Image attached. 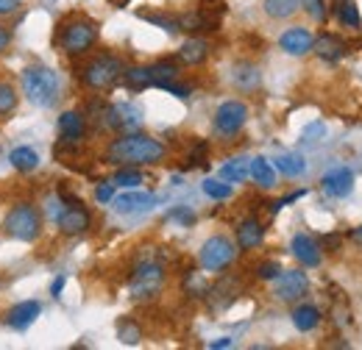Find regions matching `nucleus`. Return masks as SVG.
<instances>
[{"label": "nucleus", "mask_w": 362, "mask_h": 350, "mask_svg": "<svg viewBox=\"0 0 362 350\" xmlns=\"http://www.w3.org/2000/svg\"><path fill=\"white\" fill-rule=\"evenodd\" d=\"M106 159L117 167H145V164H159L165 159V145L153 136L145 133H123L117 136L109 150Z\"/></svg>", "instance_id": "1"}, {"label": "nucleus", "mask_w": 362, "mask_h": 350, "mask_svg": "<svg viewBox=\"0 0 362 350\" xmlns=\"http://www.w3.org/2000/svg\"><path fill=\"white\" fill-rule=\"evenodd\" d=\"M20 84H23L25 97L40 109H50L59 100V76L50 67H42V64L25 67Z\"/></svg>", "instance_id": "2"}, {"label": "nucleus", "mask_w": 362, "mask_h": 350, "mask_svg": "<svg viewBox=\"0 0 362 350\" xmlns=\"http://www.w3.org/2000/svg\"><path fill=\"white\" fill-rule=\"evenodd\" d=\"M165 286V267L156 259H145L134 267L132 278H129V295L136 303H148L153 301Z\"/></svg>", "instance_id": "3"}, {"label": "nucleus", "mask_w": 362, "mask_h": 350, "mask_svg": "<svg viewBox=\"0 0 362 350\" xmlns=\"http://www.w3.org/2000/svg\"><path fill=\"white\" fill-rule=\"evenodd\" d=\"M3 231L11 236V239H20V242H34L40 239L42 234V215L37 212V206L31 203H17L6 219H3Z\"/></svg>", "instance_id": "4"}, {"label": "nucleus", "mask_w": 362, "mask_h": 350, "mask_svg": "<svg viewBox=\"0 0 362 350\" xmlns=\"http://www.w3.org/2000/svg\"><path fill=\"white\" fill-rule=\"evenodd\" d=\"M123 70L126 67L117 56L103 53V56H95L92 61H87V67L81 70V81L95 92H103V89L115 87L123 78Z\"/></svg>", "instance_id": "5"}, {"label": "nucleus", "mask_w": 362, "mask_h": 350, "mask_svg": "<svg viewBox=\"0 0 362 350\" xmlns=\"http://www.w3.org/2000/svg\"><path fill=\"white\" fill-rule=\"evenodd\" d=\"M59 47L67 53V56H81L87 53L92 44L98 42V28L90 20H70L59 28V37H56Z\"/></svg>", "instance_id": "6"}, {"label": "nucleus", "mask_w": 362, "mask_h": 350, "mask_svg": "<svg viewBox=\"0 0 362 350\" xmlns=\"http://www.w3.org/2000/svg\"><path fill=\"white\" fill-rule=\"evenodd\" d=\"M237 251H234V242L228 236H209L204 245H201V253H198V262L204 270H212V272H221L226 270L228 264L234 262Z\"/></svg>", "instance_id": "7"}, {"label": "nucleus", "mask_w": 362, "mask_h": 350, "mask_svg": "<svg viewBox=\"0 0 362 350\" xmlns=\"http://www.w3.org/2000/svg\"><path fill=\"white\" fill-rule=\"evenodd\" d=\"M273 281H276L273 295H276L281 303H296V301H301V298L310 292V278H307V272H301V270H281Z\"/></svg>", "instance_id": "8"}, {"label": "nucleus", "mask_w": 362, "mask_h": 350, "mask_svg": "<svg viewBox=\"0 0 362 350\" xmlns=\"http://www.w3.org/2000/svg\"><path fill=\"white\" fill-rule=\"evenodd\" d=\"M248 120V106L240 100H226L215 111V131L221 136H234Z\"/></svg>", "instance_id": "9"}, {"label": "nucleus", "mask_w": 362, "mask_h": 350, "mask_svg": "<svg viewBox=\"0 0 362 350\" xmlns=\"http://www.w3.org/2000/svg\"><path fill=\"white\" fill-rule=\"evenodd\" d=\"M90 225H92V217H90V212L84 209V203L70 198V206L62 209V215H59V231H62L64 236H78V234H84Z\"/></svg>", "instance_id": "10"}, {"label": "nucleus", "mask_w": 362, "mask_h": 350, "mask_svg": "<svg viewBox=\"0 0 362 350\" xmlns=\"http://www.w3.org/2000/svg\"><path fill=\"white\" fill-rule=\"evenodd\" d=\"M103 123L115 131H134V128H139L142 117L132 103H117V106H109L103 111Z\"/></svg>", "instance_id": "11"}, {"label": "nucleus", "mask_w": 362, "mask_h": 350, "mask_svg": "<svg viewBox=\"0 0 362 350\" xmlns=\"http://www.w3.org/2000/svg\"><path fill=\"white\" fill-rule=\"evenodd\" d=\"M84 133H87V120L81 111L70 109L59 117V142L62 145H78L84 139Z\"/></svg>", "instance_id": "12"}, {"label": "nucleus", "mask_w": 362, "mask_h": 350, "mask_svg": "<svg viewBox=\"0 0 362 350\" xmlns=\"http://www.w3.org/2000/svg\"><path fill=\"white\" fill-rule=\"evenodd\" d=\"M320 186L329 198H346L354 189V173L349 167H334L320 178Z\"/></svg>", "instance_id": "13"}, {"label": "nucleus", "mask_w": 362, "mask_h": 350, "mask_svg": "<svg viewBox=\"0 0 362 350\" xmlns=\"http://www.w3.org/2000/svg\"><path fill=\"white\" fill-rule=\"evenodd\" d=\"M313 42H315V37H313L307 28H301V25L287 28V31L279 37V47H281L287 56H307V53L313 50Z\"/></svg>", "instance_id": "14"}, {"label": "nucleus", "mask_w": 362, "mask_h": 350, "mask_svg": "<svg viewBox=\"0 0 362 350\" xmlns=\"http://www.w3.org/2000/svg\"><path fill=\"white\" fill-rule=\"evenodd\" d=\"M115 203V212L120 215H139V212H148L156 206V195L151 192H123L120 198H112Z\"/></svg>", "instance_id": "15"}, {"label": "nucleus", "mask_w": 362, "mask_h": 350, "mask_svg": "<svg viewBox=\"0 0 362 350\" xmlns=\"http://www.w3.org/2000/svg\"><path fill=\"white\" fill-rule=\"evenodd\" d=\"M40 314H42V306H40L37 301H23V303L8 308L6 322H8L14 331H25L28 325H34V320H37Z\"/></svg>", "instance_id": "16"}, {"label": "nucleus", "mask_w": 362, "mask_h": 350, "mask_svg": "<svg viewBox=\"0 0 362 350\" xmlns=\"http://www.w3.org/2000/svg\"><path fill=\"white\" fill-rule=\"evenodd\" d=\"M290 251L304 267H317L320 264V245L310 234H296L293 242H290Z\"/></svg>", "instance_id": "17"}, {"label": "nucleus", "mask_w": 362, "mask_h": 350, "mask_svg": "<svg viewBox=\"0 0 362 350\" xmlns=\"http://www.w3.org/2000/svg\"><path fill=\"white\" fill-rule=\"evenodd\" d=\"M262 239H265V228H262V222L257 217L243 219V222L237 225V248L254 251V248L262 245Z\"/></svg>", "instance_id": "18"}, {"label": "nucleus", "mask_w": 362, "mask_h": 350, "mask_svg": "<svg viewBox=\"0 0 362 350\" xmlns=\"http://www.w3.org/2000/svg\"><path fill=\"white\" fill-rule=\"evenodd\" d=\"M313 50L317 53V59L323 61H340L346 56V42L334 34H320L315 42H313Z\"/></svg>", "instance_id": "19"}, {"label": "nucleus", "mask_w": 362, "mask_h": 350, "mask_svg": "<svg viewBox=\"0 0 362 350\" xmlns=\"http://www.w3.org/2000/svg\"><path fill=\"white\" fill-rule=\"evenodd\" d=\"M206 59H209V44H206V40H198V37H192V40H187V42L181 44V50H179V61H181V64L198 67V64H204Z\"/></svg>", "instance_id": "20"}, {"label": "nucleus", "mask_w": 362, "mask_h": 350, "mask_svg": "<svg viewBox=\"0 0 362 350\" xmlns=\"http://www.w3.org/2000/svg\"><path fill=\"white\" fill-rule=\"evenodd\" d=\"M148 73H151V87L165 89L168 84L179 81V67L173 61H156V64H148Z\"/></svg>", "instance_id": "21"}, {"label": "nucleus", "mask_w": 362, "mask_h": 350, "mask_svg": "<svg viewBox=\"0 0 362 350\" xmlns=\"http://www.w3.org/2000/svg\"><path fill=\"white\" fill-rule=\"evenodd\" d=\"M259 67H254V64H248V61H243V64H234V70H231V81H234V87L237 89H257L259 87Z\"/></svg>", "instance_id": "22"}, {"label": "nucleus", "mask_w": 362, "mask_h": 350, "mask_svg": "<svg viewBox=\"0 0 362 350\" xmlns=\"http://www.w3.org/2000/svg\"><path fill=\"white\" fill-rule=\"evenodd\" d=\"M8 162H11V167L20 170V173H34V170L40 167V153H37L34 147H14V150L8 153Z\"/></svg>", "instance_id": "23"}, {"label": "nucleus", "mask_w": 362, "mask_h": 350, "mask_svg": "<svg viewBox=\"0 0 362 350\" xmlns=\"http://www.w3.org/2000/svg\"><path fill=\"white\" fill-rule=\"evenodd\" d=\"M293 325L298 328V331H315L317 325H320V311L317 306H310V303H301V306L293 308Z\"/></svg>", "instance_id": "24"}, {"label": "nucleus", "mask_w": 362, "mask_h": 350, "mask_svg": "<svg viewBox=\"0 0 362 350\" xmlns=\"http://www.w3.org/2000/svg\"><path fill=\"white\" fill-rule=\"evenodd\" d=\"M251 178L262 189H273L276 186V167H273L265 156H257V159H251Z\"/></svg>", "instance_id": "25"}, {"label": "nucleus", "mask_w": 362, "mask_h": 350, "mask_svg": "<svg viewBox=\"0 0 362 350\" xmlns=\"http://www.w3.org/2000/svg\"><path fill=\"white\" fill-rule=\"evenodd\" d=\"M273 167L281 175H287V178H298V175H304V170H307V162H304L301 153H281L273 162Z\"/></svg>", "instance_id": "26"}, {"label": "nucleus", "mask_w": 362, "mask_h": 350, "mask_svg": "<svg viewBox=\"0 0 362 350\" xmlns=\"http://www.w3.org/2000/svg\"><path fill=\"white\" fill-rule=\"evenodd\" d=\"M248 175H251V162H248V159H243V156L228 159L226 164L221 167V178L228 181V183H243Z\"/></svg>", "instance_id": "27"}, {"label": "nucleus", "mask_w": 362, "mask_h": 350, "mask_svg": "<svg viewBox=\"0 0 362 350\" xmlns=\"http://www.w3.org/2000/svg\"><path fill=\"white\" fill-rule=\"evenodd\" d=\"M301 8V0H265V14L273 20H287Z\"/></svg>", "instance_id": "28"}, {"label": "nucleus", "mask_w": 362, "mask_h": 350, "mask_svg": "<svg viewBox=\"0 0 362 350\" xmlns=\"http://www.w3.org/2000/svg\"><path fill=\"white\" fill-rule=\"evenodd\" d=\"M337 17H340V23H343L346 28H360L362 25L360 8H357L354 0H343V3L337 6Z\"/></svg>", "instance_id": "29"}, {"label": "nucleus", "mask_w": 362, "mask_h": 350, "mask_svg": "<svg viewBox=\"0 0 362 350\" xmlns=\"http://www.w3.org/2000/svg\"><path fill=\"white\" fill-rule=\"evenodd\" d=\"M117 339H120L123 345H136V342L142 339V331H139V325H136L132 317H123V320L117 322Z\"/></svg>", "instance_id": "30"}, {"label": "nucleus", "mask_w": 362, "mask_h": 350, "mask_svg": "<svg viewBox=\"0 0 362 350\" xmlns=\"http://www.w3.org/2000/svg\"><path fill=\"white\" fill-rule=\"evenodd\" d=\"M204 195H209L212 200H226V198H231V183L228 181H215V178H206L204 181Z\"/></svg>", "instance_id": "31"}, {"label": "nucleus", "mask_w": 362, "mask_h": 350, "mask_svg": "<svg viewBox=\"0 0 362 350\" xmlns=\"http://www.w3.org/2000/svg\"><path fill=\"white\" fill-rule=\"evenodd\" d=\"M112 183H115V186H129V189H134V186L142 183V173H139L136 167H120Z\"/></svg>", "instance_id": "32"}, {"label": "nucleus", "mask_w": 362, "mask_h": 350, "mask_svg": "<svg viewBox=\"0 0 362 350\" xmlns=\"http://www.w3.org/2000/svg\"><path fill=\"white\" fill-rule=\"evenodd\" d=\"M17 109V92L11 84H3L0 81V117H6V114H11Z\"/></svg>", "instance_id": "33"}, {"label": "nucleus", "mask_w": 362, "mask_h": 350, "mask_svg": "<svg viewBox=\"0 0 362 350\" xmlns=\"http://www.w3.org/2000/svg\"><path fill=\"white\" fill-rule=\"evenodd\" d=\"M142 17H145L148 23H156V25H162L168 34H176V31H181V28H179V17H165V14H145V11H142Z\"/></svg>", "instance_id": "34"}, {"label": "nucleus", "mask_w": 362, "mask_h": 350, "mask_svg": "<svg viewBox=\"0 0 362 350\" xmlns=\"http://www.w3.org/2000/svg\"><path fill=\"white\" fill-rule=\"evenodd\" d=\"M301 6L307 8V14L313 17V20H317V23H323L326 20V0H301Z\"/></svg>", "instance_id": "35"}, {"label": "nucleus", "mask_w": 362, "mask_h": 350, "mask_svg": "<svg viewBox=\"0 0 362 350\" xmlns=\"http://www.w3.org/2000/svg\"><path fill=\"white\" fill-rule=\"evenodd\" d=\"M279 272H281V264L279 262H265V264H259V267H257V275H259L262 281H273Z\"/></svg>", "instance_id": "36"}, {"label": "nucleus", "mask_w": 362, "mask_h": 350, "mask_svg": "<svg viewBox=\"0 0 362 350\" xmlns=\"http://www.w3.org/2000/svg\"><path fill=\"white\" fill-rule=\"evenodd\" d=\"M95 198L100 200V203H112V198H115V183H100L98 189H95Z\"/></svg>", "instance_id": "37"}, {"label": "nucleus", "mask_w": 362, "mask_h": 350, "mask_svg": "<svg viewBox=\"0 0 362 350\" xmlns=\"http://www.w3.org/2000/svg\"><path fill=\"white\" fill-rule=\"evenodd\" d=\"M20 3H23V0H0V17L14 14V11L20 8Z\"/></svg>", "instance_id": "38"}, {"label": "nucleus", "mask_w": 362, "mask_h": 350, "mask_svg": "<svg viewBox=\"0 0 362 350\" xmlns=\"http://www.w3.org/2000/svg\"><path fill=\"white\" fill-rule=\"evenodd\" d=\"M170 217L181 219V222H187V225L195 219V217H192V212H189V209H184V206H181V209H176V212H170Z\"/></svg>", "instance_id": "39"}, {"label": "nucleus", "mask_w": 362, "mask_h": 350, "mask_svg": "<svg viewBox=\"0 0 362 350\" xmlns=\"http://www.w3.org/2000/svg\"><path fill=\"white\" fill-rule=\"evenodd\" d=\"M168 92H170V95H176V97H181V100H184V97H187V95H189V89L187 87H181V84H176V81H173V84H168Z\"/></svg>", "instance_id": "40"}, {"label": "nucleus", "mask_w": 362, "mask_h": 350, "mask_svg": "<svg viewBox=\"0 0 362 350\" xmlns=\"http://www.w3.org/2000/svg\"><path fill=\"white\" fill-rule=\"evenodd\" d=\"M62 289H64V275H59V278L50 284V295H53V298H59V295H62Z\"/></svg>", "instance_id": "41"}, {"label": "nucleus", "mask_w": 362, "mask_h": 350, "mask_svg": "<svg viewBox=\"0 0 362 350\" xmlns=\"http://www.w3.org/2000/svg\"><path fill=\"white\" fill-rule=\"evenodd\" d=\"M8 42H11V37H8V31H6L3 25H0V53H3L6 47H8Z\"/></svg>", "instance_id": "42"}, {"label": "nucleus", "mask_w": 362, "mask_h": 350, "mask_svg": "<svg viewBox=\"0 0 362 350\" xmlns=\"http://www.w3.org/2000/svg\"><path fill=\"white\" fill-rule=\"evenodd\" d=\"M231 345H234V342H231L228 337H223V339H215V342H212L209 348H212V350H218V348H231Z\"/></svg>", "instance_id": "43"}, {"label": "nucleus", "mask_w": 362, "mask_h": 350, "mask_svg": "<svg viewBox=\"0 0 362 350\" xmlns=\"http://www.w3.org/2000/svg\"><path fill=\"white\" fill-rule=\"evenodd\" d=\"M351 239H354V245H360V248H362V225L351 231Z\"/></svg>", "instance_id": "44"}]
</instances>
